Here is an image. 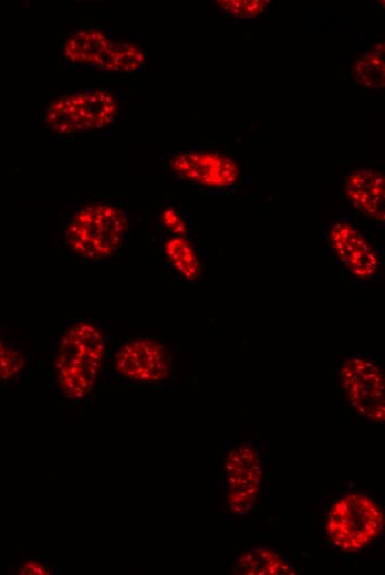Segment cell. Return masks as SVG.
Returning a JSON list of instances; mask_svg holds the SVG:
<instances>
[{"instance_id":"13","label":"cell","mask_w":385,"mask_h":575,"mask_svg":"<svg viewBox=\"0 0 385 575\" xmlns=\"http://www.w3.org/2000/svg\"><path fill=\"white\" fill-rule=\"evenodd\" d=\"M164 251L173 268L185 280H197L201 275L200 262L195 248L184 236H173L165 241Z\"/></svg>"},{"instance_id":"17","label":"cell","mask_w":385,"mask_h":575,"mask_svg":"<svg viewBox=\"0 0 385 575\" xmlns=\"http://www.w3.org/2000/svg\"><path fill=\"white\" fill-rule=\"evenodd\" d=\"M24 365L22 355L0 337V380L15 376Z\"/></svg>"},{"instance_id":"1","label":"cell","mask_w":385,"mask_h":575,"mask_svg":"<svg viewBox=\"0 0 385 575\" xmlns=\"http://www.w3.org/2000/svg\"><path fill=\"white\" fill-rule=\"evenodd\" d=\"M105 349V334L96 324L83 321L66 330L54 360L56 384L65 397L81 400L93 390Z\"/></svg>"},{"instance_id":"3","label":"cell","mask_w":385,"mask_h":575,"mask_svg":"<svg viewBox=\"0 0 385 575\" xmlns=\"http://www.w3.org/2000/svg\"><path fill=\"white\" fill-rule=\"evenodd\" d=\"M384 516L375 500L363 493L337 499L325 515L324 529L330 542L344 552H358L382 532Z\"/></svg>"},{"instance_id":"12","label":"cell","mask_w":385,"mask_h":575,"mask_svg":"<svg viewBox=\"0 0 385 575\" xmlns=\"http://www.w3.org/2000/svg\"><path fill=\"white\" fill-rule=\"evenodd\" d=\"M233 574L240 575H291V565L277 551L257 547L239 555L232 564Z\"/></svg>"},{"instance_id":"19","label":"cell","mask_w":385,"mask_h":575,"mask_svg":"<svg viewBox=\"0 0 385 575\" xmlns=\"http://www.w3.org/2000/svg\"><path fill=\"white\" fill-rule=\"evenodd\" d=\"M18 573L28 575H44L49 574L50 569L42 562L37 560H28L18 568Z\"/></svg>"},{"instance_id":"8","label":"cell","mask_w":385,"mask_h":575,"mask_svg":"<svg viewBox=\"0 0 385 575\" xmlns=\"http://www.w3.org/2000/svg\"><path fill=\"white\" fill-rule=\"evenodd\" d=\"M180 178L207 187H227L237 181L238 166L227 156L209 151H185L170 160Z\"/></svg>"},{"instance_id":"10","label":"cell","mask_w":385,"mask_h":575,"mask_svg":"<svg viewBox=\"0 0 385 575\" xmlns=\"http://www.w3.org/2000/svg\"><path fill=\"white\" fill-rule=\"evenodd\" d=\"M385 179L379 172L357 169L344 182L351 206L361 213L383 222L385 218Z\"/></svg>"},{"instance_id":"7","label":"cell","mask_w":385,"mask_h":575,"mask_svg":"<svg viewBox=\"0 0 385 575\" xmlns=\"http://www.w3.org/2000/svg\"><path fill=\"white\" fill-rule=\"evenodd\" d=\"M115 369L124 378L142 383L164 381L170 374L171 359L164 345L149 338L125 343L116 353Z\"/></svg>"},{"instance_id":"16","label":"cell","mask_w":385,"mask_h":575,"mask_svg":"<svg viewBox=\"0 0 385 575\" xmlns=\"http://www.w3.org/2000/svg\"><path fill=\"white\" fill-rule=\"evenodd\" d=\"M228 14L237 18H253L261 14L271 3L266 0H227L216 1Z\"/></svg>"},{"instance_id":"5","label":"cell","mask_w":385,"mask_h":575,"mask_svg":"<svg viewBox=\"0 0 385 575\" xmlns=\"http://www.w3.org/2000/svg\"><path fill=\"white\" fill-rule=\"evenodd\" d=\"M339 380L346 400L373 422L385 419L384 374L378 363L364 356H346L339 367Z\"/></svg>"},{"instance_id":"18","label":"cell","mask_w":385,"mask_h":575,"mask_svg":"<svg viewBox=\"0 0 385 575\" xmlns=\"http://www.w3.org/2000/svg\"><path fill=\"white\" fill-rule=\"evenodd\" d=\"M162 223L175 236H184L187 232L186 224L180 215L173 208H166L160 216Z\"/></svg>"},{"instance_id":"6","label":"cell","mask_w":385,"mask_h":575,"mask_svg":"<svg viewBox=\"0 0 385 575\" xmlns=\"http://www.w3.org/2000/svg\"><path fill=\"white\" fill-rule=\"evenodd\" d=\"M263 475L258 451L249 443H238L223 458L227 485V508L235 514H244L257 502Z\"/></svg>"},{"instance_id":"9","label":"cell","mask_w":385,"mask_h":575,"mask_svg":"<svg viewBox=\"0 0 385 575\" xmlns=\"http://www.w3.org/2000/svg\"><path fill=\"white\" fill-rule=\"evenodd\" d=\"M332 249L347 273L358 281L375 276L378 258L360 231L351 223L339 221L330 229Z\"/></svg>"},{"instance_id":"4","label":"cell","mask_w":385,"mask_h":575,"mask_svg":"<svg viewBox=\"0 0 385 575\" xmlns=\"http://www.w3.org/2000/svg\"><path fill=\"white\" fill-rule=\"evenodd\" d=\"M118 113L115 96L106 90H85L53 100L43 113V122L59 135L97 130L112 124Z\"/></svg>"},{"instance_id":"11","label":"cell","mask_w":385,"mask_h":575,"mask_svg":"<svg viewBox=\"0 0 385 575\" xmlns=\"http://www.w3.org/2000/svg\"><path fill=\"white\" fill-rule=\"evenodd\" d=\"M111 42L97 29H83L63 41L62 54L67 62L77 66L98 67Z\"/></svg>"},{"instance_id":"15","label":"cell","mask_w":385,"mask_h":575,"mask_svg":"<svg viewBox=\"0 0 385 575\" xmlns=\"http://www.w3.org/2000/svg\"><path fill=\"white\" fill-rule=\"evenodd\" d=\"M145 54L127 42H111L97 69L110 72H134L143 67Z\"/></svg>"},{"instance_id":"14","label":"cell","mask_w":385,"mask_h":575,"mask_svg":"<svg viewBox=\"0 0 385 575\" xmlns=\"http://www.w3.org/2000/svg\"><path fill=\"white\" fill-rule=\"evenodd\" d=\"M356 82L367 88L381 90L385 84L384 41L360 55L354 65Z\"/></svg>"},{"instance_id":"2","label":"cell","mask_w":385,"mask_h":575,"mask_svg":"<svg viewBox=\"0 0 385 575\" xmlns=\"http://www.w3.org/2000/svg\"><path fill=\"white\" fill-rule=\"evenodd\" d=\"M128 229L127 215L111 203H97L76 211L65 227V241L79 257L104 259L123 243Z\"/></svg>"}]
</instances>
